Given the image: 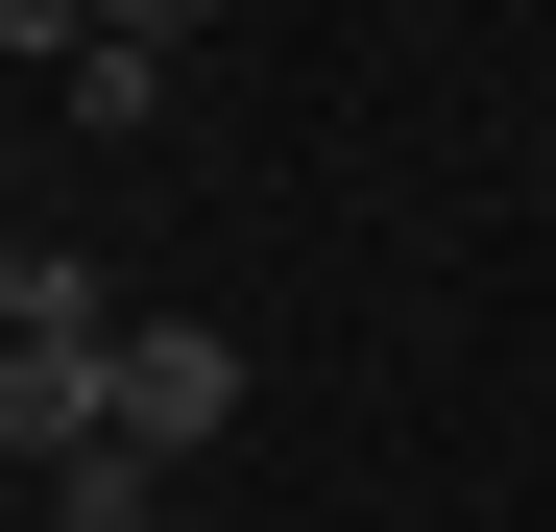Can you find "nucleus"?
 <instances>
[{
	"instance_id": "obj_1",
	"label": "nucleus",
	"mask_w": 556,
	"mask_h": 532,
	"mask_svg": "<svg viewBox=\"0 0 556 532\" xmlns=\"http://www.w3.org/2000/svg\"><path fill=\"white\" fill-rule=\"evenodd\" d=\"M98 388H122V460H194V435L242 411V339H218V315H122Z\"/></svg>"
},
{
	"instance_id": "obj_2",
	"label": "nucleus",
	"mask_w": 556,
	"mask_h": 532,
	"mask_svg": "<svg viewBox=\"0 0 556 532\" xmlns=\"http://www.w3.org/2000/svg\"><path fill=\"white\" fill-rule=\"evenodd\" d=\"M122 339H0V460H98V435H122Z\"/></svg>"
},
{
	"instance_id": "obj_3",
	"label": "nucleus",
	"mask_w": 556,
	"mask_h": 532,
	"mask_svg": "<svg viewBox=\"0 0 556 532\" xmlns=\"http://www.w3.org/2000/svg\"><path fill=\"white\" fill-rule=\"evenodd\" d=\"M0 339H122V315H98V266H73V242H0Z\"/></svg>"
},
{
	"instance_id": "obj_4",
	"label": "nucleus",
	"mask_w": 556,
	"mask_h": 532,
	"mask_svg": "<svg viewBox=\"0 0 556 532\" xmlns=\"http://www.w3.org/2000/svg\"><path fill=\"white\" fill-rule=\"evenodd\" d=\"M49 532H169V460H122V435H98V460H49Z\"/></svg>"
},
{
	"instance_id": "obj_5",
	"label": "nucleus",
	"mask_w": 556,
	"mask_h": 532,
	"mask_svg": "<svg viewBox=\"0 0 556 532\" xmlns=\"http://www.w3.org/2000/svg\"><path fill=\"white\" fill-rule=\"evenodd\" d=\"M98 49V0H0V73H73Z\"/></svg>"
},
{
	"instance_id": "obj_6",
	"label": "nucleus",
	"mask_w": 556,
	"mask_h": 532,
	"mask_svg": "<svg viewBox=\"0 0 556 532\" xmlns=\"http://www.w3.org/2000/svg\"><path fill=\"white\" fill-rule=\"evenodd\" d=\"M218 25V0H98V49H194Z\"/></svg>"
}]
</instances>
